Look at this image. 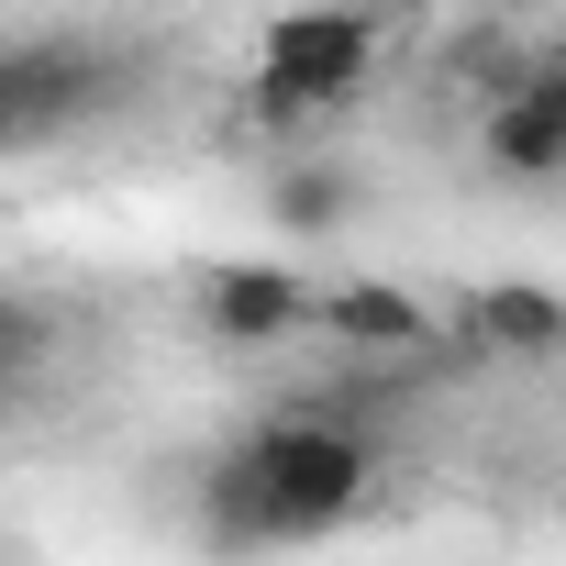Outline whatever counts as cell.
I'll use <instances>...</instances> for the list:
<instances>
[{
    "instance_id": "cell-4",
    "label": "cell",
    "mask_w": 566,
    "mask_h": 566,
    "mask_svg": "<svg viewBox=\"0 0 566 566\" xmlns=\"http://www.w3.org/2000/svg\"><path fill=\"white\" fill-rule=\"evenodd\" d=\"M478 156L500 189H566V56H544L533 78H511L478 123Z\"/></svg>"
},
{
    "instance_id": "cell-2",
    "label": "cell",
    "mask_w": 566,
    "mask_h": 566,
    "mask_svg": "<svg viewBox=\"0 0 566 566\" xmlns=\"http://www.w3.org/2000/svg\"><path fill=\"white\" fill-rule=\"evenodd\" d=\"M378 78V23L345 0H301L255 34V112L266 123H323Z\"/></svg>"
},
{
    "instance_id": "cell-7",
    "label": "cell",
    "mask_w": 566,
    "mask_h": 566,
    "mask_svg": "<svg viewBox=\"0 0 566 566\" xmlns=\"http://www.w3.org/2000/svg\"><path fill=\"white\" fill-rule=\"evenodd\" d=\"M323 334L356 345V356H411V345L444 334V312L422 290H400V277H334L323 290Z\"/></svg>"
},
{
    "instance_id": "cell-6",
    "label": "cell",
    "mask_w": 566,
    "mask_h": 566,
    "mask_svg": "<svg viewBox=\"0 0 566 566\" xmlns=\"http://www.w3.org/2000/svg\"><path fill=\"white\" fill-rule=\"evenodd\" d=\"M455 334L500 367H555L566 356V290L555 277H489V290H467Z\"/></svg>"
},
{
    "instance_id": "cell-3",
    "label": "cell",
    "mask_w": 566,
    "mask_h": 566,
    "mask_svg": "<svg viewBox=\"0 0 566 566\" xmlns=\"http://www.w3.org/2000/svg\"><path fill=\"white\" fill-rule=\"evenodd\" d=\"M200 334L211 345H233V356H266V345H290V334H312L323 323V290L301 266H277V255H233V266H211L200 277Z\"/></svg>"
},
{
    "instance_id": "cell-8",
    "label": "cell",
    "mask_w": 566,
    "mask_h": 566,
    "mask_svg": "<svg viewBox=\"0 0 566 566\" xmlns=\"http://www.w3.org/2000/svg\"><path fill=\"white\" fill-rule=\"evenodd\" d=\"M389 12H444V0H389Z\"/></svg>"
},
{
    "instance_id": "cell-1",
    "label": "cell",
    "mask_w": 566,
    "mask_h": 566,
    "mask_svg": "<svg viewBox=\"0 0 566 566\" xmlns=\"http://www.w3.org/2000/svg\"><path fill=\"white\" fill-rule=\"evenodd\" d=\"M378 500V444L345 422H255L200 467V533L222 555H266V544H323Z\"/></svg>"
},
{
    "instance_id": "cell-5",
    "label": "cell",
    "mask_w": 566,
    "mask_h": 566,
    "mask_svg": "<svg viewBox=\"0 0 566 566\" xmlns=\"http://www.w3.org/2000/svg\"><path fill=\"white\" fill-rule=\"evenodd\" d=\"M367 222V167L334 156V145H301V156H277L266 167V233H290V244H334Z\"/></svg>"
}]
</instances>
